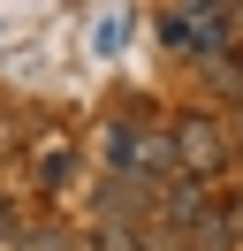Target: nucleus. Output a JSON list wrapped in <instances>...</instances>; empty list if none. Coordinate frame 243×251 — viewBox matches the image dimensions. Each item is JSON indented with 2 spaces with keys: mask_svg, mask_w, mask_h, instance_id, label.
<instances>
[{
  "mask_svg": "<svg viewBox=\"0 0 243 251\" xmlns=\"http://www.w3.org/2000/svg\"><path fill=\"white\" fill-rule=\"evenodd\" d=\"M167 160H175L182 183H213V175L228 168V129L213 122V114H182V122L167 129Z\"/></svg>",
  "mask_w": 243,
  "mask_h": 251,
  "instance_id": "1",
  "label": "nucleus"
},
{
  "mask_svg": "<svg viewBox=\"0 0 243 251\" xmlns=\"http://www.w3.org/2000/svg\"><path fill=\"white\" fill-rule=\"evenodd\" d=\"M160 38L175 53H205V61H220V46L236 38V8H167L160 16Z\"/></svg>",
  "mask_w": 243,
  "mask_h": 251,
  "instance_id": "2",
  "label": "nucleus"
},
{
  "mask_svg": "<svg viewBox=\"0 0 243 251\" xmlns=\"http://www.w3.org/2000/svg\"><path fill=\"white\" fill-rule=\"evenodd\" d=\"M15 251H76V236L61 221H30V228H15Z\"/></svg>",
  "mask_w": 243,
  "mask_h": 251,
  "instance_id": "3",
  "label": "nucleus"
},
{
  "mask_svg": "<svg viewBox=\"0 0 243 251\" xmlns=\"http://www.w3.org/2000/svg\"><path fill=\"white\" fill-rule=\"evenodd\" d=\"M137 145H145V129H137V122H114V129H106V160H114L122 175H137Z\"/></svg>",
  "mask_w": 243,
  "mask_h": 251,
  "instance_id": "4",
  "label": "nucleus"
},
{
  "mask_svg": "<svg viewBox=\"0 0 243 251\" xmlns=\"http://www.w3.org/2000/svg\"><path fill=\"white\" fill-rule=\"evenodd\" d=\"M38 175H46V190H61V183H69V175H76V152H69V145H46V160H38Z\"/></svg>",
  "mask_w": 243,
  "mask_h": 251,
  "instance_id": "5",
  "label": "nucleus"
}]
</instances>
